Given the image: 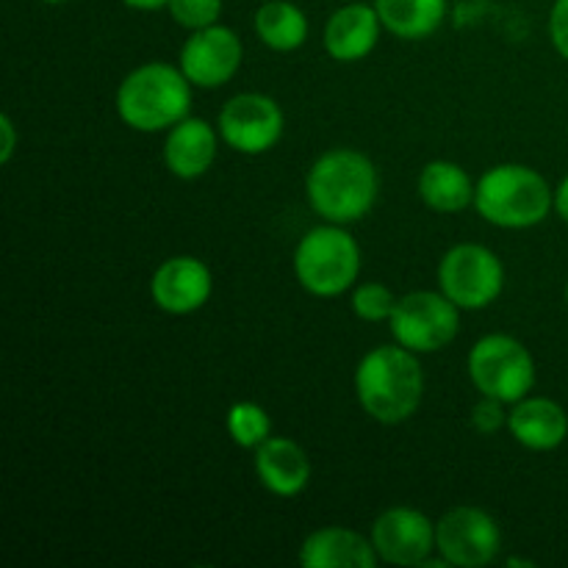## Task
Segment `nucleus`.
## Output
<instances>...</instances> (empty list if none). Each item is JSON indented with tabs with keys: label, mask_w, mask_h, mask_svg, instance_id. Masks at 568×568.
<instances>
[{
	"label": "nucleus",
	"mask_w": 568,
	"mask_h": 568,
	"mask_svg": "<svg viewBox=\"0 0 568 568\" xmlns=\"http://www.w3.org/2000/svg\"><path fill=\"white\" fill-rule=\"evenodd\" d=\"M381 194V172L375 161L353 148H333L311 164L305 175V197L322 222L353 225L372 214Z\"/></svg>",
	"instance_id": "1"
},
{
	"label": "nucleus",
	"mask_w": 568,
	"mask_h": 568,
	"mask_svg": "<svg viewBox=\"0 0 568 568\" xmlns=\"http://www.w3.org/2000/svg\"><path fill=\"white\" fill-rule=\"evenodd\" d=\"M353 383L364 414L381 425H403L425 399L419 355L397 342L369 349L355 366Z\"/></svg>",
	"instance_id": "2"
},
{
	"label": "nucleus",
	"mask_w": 568,
	"mask_h": 568,
	"mask_svg": "<svg viewBox=\"0 0 568 568\" xmlns=\"http://www.w3.org/2000/svg\"><path fill=\"white\" fill-rule=\"evenodd\" d=\"M116 114L131 131L161 133L186 120L192 109V81L178 64L148 61L128 72L116 87Z\"/></svg>",
	"instance_id": "3"
},
{
	"label": "nucleus",
	"mask_w": 568,
	"mask_h": 568,
	"mask_svg": "<svg viewBox=\"0 0 568 568\" xmlns=\"http://www.w3.org/2000/svg\"><path fill=\"white\" fill-rule=\"evenodd\" d=\"M475 209L488 225L527 231L555 211V189L527 164H497L477 181Z\"/></svg>",
	"instance_id": "4"
},
{
	"label": "nucleus",
	"mask_w": 568,
	"mask_h": 568,
	"mask_svg": "<svg viewBox=\"0 0 568 568\" xmlns=\"http://www.w3.org/2000/svg\"><path fill=\"white\" fill-rule=\"evenodd\" d=\"M294 277L311 297H342L361 275V244L347 225H316L294 247Z\"/></svg>",
	"instance_id": "5"
},
{
	"label": "nucleus",
	"mask_w": 568,
	"mask_h": 568,
	"mask_svg": "<svg viewBox=\"0 0 568 568\" xmlns=\"http://www.w3.org/2000/svg\"><path fill=\"white\" fill-rule=\"evenodd\" d=\"M471 386L480 397L514 405L536 388V358L519 338L508 333H488L477 338L466 358Z\"/></svg>",
	"instance_id": "6"
},
{
	"label": "nucleus",
	"mask_w": 568,
	"mask_h": 568,
	"mask_svg": "<svg viewBox=\"0 0 568 568\" xmlns=\"http://www.w3.org/2000/svg\"><path fill=\"white\" fill-rule=\"evenodd\" d=\"M438 288L460 311H483L505 292V264L486 244H455L438 261Z\"/></svg>",
	"instance_id": "7"
},
{
	"label": "nucleus",
	"mask_w": 568,
	"mask_h": 568,
	"mask_svg": "<svg viewBox=\"0 0 568 568\" xmlns=\"http://www.w3.org/2000/svg\"><path fill=\"white\" fill-rule=\"evenodd\" d=\"M394 342L416 355H433L449 347L460 331V308L438 288V292H410L397 300L388 320Z\"/></svg>",
	"instance_id": "8"
},
{
	"label": "nucleus",
	"mask_w": 568,
	"mask_h": 568,
	"mask_svg": "<svg viewBox=\"0 0 568 568\" xmlns=\"http://www.w3.org/2000/svg\"><path fill=\"white\" fill-rule=\"evenodd\" d=\"M220 136L233 153L264 155L275 148L286 131V114L270 94L242 92L233 94L216 116Z\"/></svg>",
	"instance_id": "9"
},
{
	"label": "nucleus",
	"mask_w": 568,
	"mask_h": 568,
	"mask_svg": "<svg viewBox=\"0 0 568 568\" xmlns=\"http://www.w3.org/2000/svg\"><path fill=\"white\" fill-rule=\"evenodd\" d=\"M503 530L488 510L458 505L436 521V552L455 568H480L497 560Z\"/></svg>",
	"instance_id": "10"
},
{
	"label": "nucleus",
	"mask_w": 568,
	"mask_h": 568,
	"mask_svg": "<svg viewBox=\"0 0 568 568\" xmlns=\"http://www.w3.org/2000/svg\"><path fill=\"white\" fill-rule=\"evenodd\" d=\"M242 37L222 22L189 33L178 55V67L197 89H220L231 83L242 70Z\"/></svg>",
	"instance_id": "11"
},
{
	"label": "nucleus",
	"mask_w": 568,
	"mask_h": 568,
	"mask_svg": "<svg viewBox=\"0 0 568 568\" xmlns=\"http://www.w3.org/2000/svg\"><path fill=\"white\" fill-rule=\"evenodd\" d=\"M377 558L388 566H422L436 552V521L422 510L399 505L383 510L369 530Z\"/></svg>",
	"instance_id": "12"
},
{
	"label": "nucleus",
	"mask_w": 568,
	"mask_h": 568,
	"mask_svg": "<svg viewBox=\"0 0 568 568\" xmlns=\"http://www.w3.org/2000/svg\"><path fill=\"white\" fill-rule=\"evenodd\" d=\"M214 292V277L205 261L194 255H172L150 277L155 308L172 316H189L203 308Z\"/></svg>",
	"instance_id": "13"
},
{
	"label": "nucleus",
	"mask_w": 568,
	"mask_h": 568,
	"mask_svg": "<svg viewBox=\"0 0 568 568\" xmlns=\"http://www.w3.org/2000/svg\"><path fill=\"white\" fill-rule=\"evenodd\" d=\"M383 31L386 28H383L375 6L353 0L327 17L325 31H322V48L338 64H355V61L369 59Z\"/></svg>",
	"instance_id": "14"
},
{
	"label": "nucleus",
	"mask_w": 568,
	"mask_h": 568,
	"mask_svg": "<svg viewBox=\"0 0 568 568\" xmlns=\"http://www.w3.org/2000/svg\"><path fill=\"white\" fill-rule=\"evenodd\" d=\"M220 128L200 116H186L166 131L164 164L181 181H197L214 166L220 153Z\"/></svg>",
	"instance_id": "15"
},
{
	"label": "nucleus",
	"mask_w": 568,
	"mask_h": 568,
	"mask_svg": "<svg viewBox=\"0 0 568 568\" xmlns=\"http://www.w3.org/2000/svg\"><path fill=\"white\" fill-rule=\"evenodd\" d=\"M255 477L275 497H300L311 483V458L292 438L272 436L255 449Z\"/></svg>",
	"instance_id": "16"
},
{
	"label": "nucleus",
	"mask_w": 568,
	"mask_h": 568,
	"mask_svg": "<svg viewBox=\"0 0 568 568\" xmlns=\"http://www.w3.org/2000/svg\"><path fill=\"white\" fill-rule=\"evenodd\" d=\"M508 430L530 453H552L568 438V414L549 397H532L510 405Z\"/></svg>",
	"instance_id": "17"
},
{
	"label": "nucleus",
	"mask_w": 568,
	"mask_h": 568,
	"mask_svg": "<svg viewBox=\"0 0 568 568\" xmlns=\"http://www.w3.org/2000/svg\"><path fill=\"white\" fill-rule=\"evenodd\" d=\"M372 538L347 527H322L300 544V566L305 568H375Z\"/></svg>",
	"instance_id": "18"
},
{
	"label": "nucleus",
	"mask_w": 568,
	"mask_h": 568,
	"mask_svg": "<svg viewBox=\"0 0 568 568\" xmlns=\"http://www.w3.org/2000/svg\"><path fill=\"white\" fill-rule=\"evenodd\" d=\"M416 192H419V200L430 211H438V214H460L469 205H475L477 183L455 161L436 159L422 166Z\"/></svg>",
	"instance_id": "19"
},
{
	"label": "nucleus",
	"mask_w": 568,
	"mask_h": 568,
	"mask_svg": "<svg viewBox=\"0 0 568 568\" xmlns=\"http://www.w3.org/2000/svg\"><path fill=\"white\" fill-rule=\"evenodd\" d=\"M383 28L405 42L433 37L444 26L449 0H375Z\"/></svg>",
	"instance_id": "20"
},
{
	"label": "nucleus",
	"mask_w": 568,
	"mask_h": 568,
	"mask_svg": "<svg viewBox=\"0 0 568 568\" xmlns=\"http://www.w3.org/2000/svg\"><path fill=\"white\" fill-rule=\"evenodd\" d=\"M255 37L275 53H294L308 42V17L292 0H266L253 17Z\"/></svg>",
	"instance_id": "21"
},
{
	"label": "nucleus",
	"mask_w": 568,
	"mask_h": 568,
	"mask_svg": "<svg viewBox=\"0 0 568 568\" xmlns=\"http://www.w3.org/2000/svg\"><path fill=\"white\" fill-rule=\"evenodd\" d=\"M225 427L231 442L242 449H258L266 438H272L270 414L264 405L250 403V399H239L227 408Z\"/></svg>",
	"instance_id": "22"
},
{
	"label": "nucleus",
	"mask_w": 568,
	"mask_h": 568,
	"mask_svg": "<svg viewBox=\"0 0 568 568\" xmlns=\"http://www.w3.org/2000/svg\"><path fill=\"white\" fill-rule=\"evenodd\" d=\"M397 294L381 281H366L353 286V294H349V308L358 316L361 322H369V325H377V322L392 320L394 308H397Z\"/></svg>",
	"instance_id": "23"
},
{
	"label": "nucleus",
	"mask_w": 568,
	"mask_h": 568,
	"mask_svg": "<svg viewBox=\"0 0 568 568\" xmlns=\"http://www.w3.org/2000/svg\"><path fill=\"white\" fill-rule=\"evenodd\" d=\"M172 22H178L186 31L216 26L222 17V0H170L166 3Z\"/></svg>",
	"instance_id": "24"
},
{
	"label": "nucleus",
	"mask_w": 568,
	"mask_h": 568,
	"mask_svg": "<svg viewBox=\"0 0 568 568\" xmlns=\"http://www.w3.org/2000/svg\"><path fill=\"white\" fill-rule=\"evenodd\" d=\"M505 403H497V399L483 397L480 403L471 410V425L483 433V436H491L499 427L508 425V414H505Z\"/></svg>",
	"instance_id": "25"
},
{
	"label": "nucleus",
	"mask_w": 568,
	"mask_h": 568,
	"mask_svg": "<svg viewBox=\"0 0 568 568\" xmlns=\"http://www.w3.org/2000/svg\"><path fill=\"white\" fill-rule=\"evenodd\" d=\"M547 28L552 48L558 50L560 59L568 61V0H555Z\"/></svg>",
	"instance_id": "26"
},
{
	"label": "nucleus",
	"mask_w": 568,
	"mask_h": 568,
	"mask_svg": "<svg viewBox=\"0 0 568 568\" xmlns=\"http://www.w3.org/2000/svg\"><path fill=\"white\" fill-rule=\"evenodd\" d=\"M0 136H3V142H0V164H9L17 148V128L9 114L0 116Z\"/></svg>",
	"instance_id": "27"
},
{
	"label": "nucleus",
	"mask_w": 568,
	"mask_h": 568,
	"mask_svg": "<svg viewBox=\"0 0 568 568\" xmlns=\"http://www.w3.org/2000/svg\"><path fill=\"white\" fill-rule=\"evenodd\" d=\"M555 214L568 222V172L564 175V181L558 183V189H555Z\"/></svg>",
	"instance_id": "28"
},
{
	"label": "nucleus",
	"mask_w": 568,
	"mask_h": 568,
	"mask_svg": "<svg viewBox=\"0 0 568 568\" xmlns=\"http://www.w3.org/2000/svg\"><path fill=\"white\" fill-rule=\"evenodd\" d=\"M122 3L133 11H159V9H166L170 0H122Z\"/></svg>",
	"instance_id": "29"
},
{
	"label": "nucleus",
	"mask_w": 568,
	"mask_h": 568,
	"mask_svg": "<svg viewBox=\"0 0 568 568\" xmlns=\"http://www.w3.org/2000/svg\"><path fill=\"white\" fill-rule=\"evenodd\" d=\"M42 3H50V6H59V3H70V0H42Z\"/></svg>",
	"instance_id": "30"
},
{
	"label": "nucleus",
	"mask_w": 568,
	"mask_h": 568,
	"mask_svg": "<svg viewBox=\"0 0 568 568\" xmlns=\"http://www.w3.org/2000/svg\"><path fill=\"white\" fill-rule=\"evenodd\" d=\"M566 305H568V277H566Z\"/></svg>",
	"instance_id": "31"
},
{
	"label": "nucleus",
	"mask_w": 568,
	"mask_h": 568,
	"mask_svg": "<svg viewBox=\"0 0 568 568\" xmlns=\"http://www.w3.org/2000/svg\"><path fill=\"white\" fill-rule=\"evenodd\" d=\"M344 3H353V0H344Z\"/></svg>",
	"instance_id": "32"
}]
</instances>
